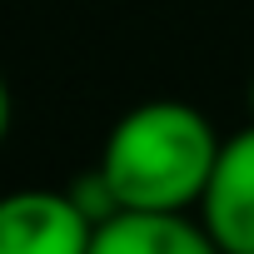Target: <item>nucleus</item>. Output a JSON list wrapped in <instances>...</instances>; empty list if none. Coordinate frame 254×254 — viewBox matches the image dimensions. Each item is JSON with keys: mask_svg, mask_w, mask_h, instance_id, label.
Returning <instances> with one entry per match:
<instances>
[{"mask_svg": "<svg viewBox=\"0 0 254 254\" xmlns=\"http://www.w3.org/2000/svg\"><path fill=\"white\" fill-rule=\"evenodd\" d=\"M214 125L185 100H145L125 110L100 150V175L110 180L120 209L190 214L204 199V185L219 160Z\"/></svg>", "mask_w": 254, "mask_h": 254, "instance_id": "obj_1", "label": "nucleus"}, {"mask_svg": "<svg viewBox=\"0 0 254 254\" xmlns=\"http://www.w3.org/2000/svg\"><path fill=\"white\" fill-rule=\"evenodd\" d=\"M95 224L70 190L0 194V254H90Z\"/></svg>", "mask_w": 254, "mask_h": 254, "instance_id": "obj_2", "label": "nucleus"}, {"mask_svg": "<svg viewBox=\"0 0 254 254\" xmlns=\"http://www.w3.org/2000/svg\"><path fill=\"white\" fill-rule=\"evenodd\" d=\"M194 214L224 254H254V120L219 145Z\"/></svg>", "mask_w": 254, "mask_h": 254, "instance_id": "obj_3", "label": "nucleus"}, {"mask_svg": "<svg viewBox=\"0 0 254 254\" xmlns=\"http://www.w3.org/2000/svg\"><path fill=\"white\" fill-rule=\"evenodd\" d=\"M90 254H224L209 229L190 214L160 209H120L115 219L95 224Z\"/></svg>", "mask_w": 254, "mask_h": 254, "instance_id": "obj_4", "label": "nucleus"}, {"mask_svg": "<svg viewBox=\"0 0 254 254\" xmlns=\"http://www.w3.org/2000/svg\"><path fill=\"white\" fill-rule=\"evenodd\" d=\"M5 135H10V85L0 75V145H5Z\"/></svg>", "mask_w": 254, "mask_h": 254, "instance_id": "obj_5", "label": "nucleus"}, {"mask_svg": "<svg viewBox=\"0 0 254 254\" xmlns=\"http://www.w3.org/2000/svg\"><path fill=\"white\" fill-rule=\"evenodd\" d=\"M249 120H254V80H249Z\"/></svg>", "mask_w": 254, "mask_h": 254, "instance_id": "obj_6", "label": "nucleus"}]
</instances>
